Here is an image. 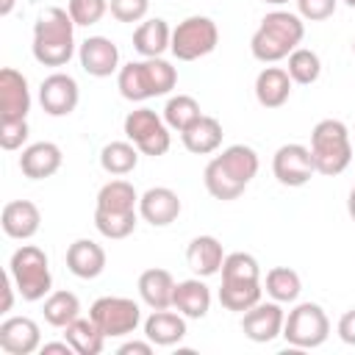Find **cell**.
<instances>
[{
	"mask_svg": "<svg viewBox=\"0 0 355 355\" xmlns=\"http://www.w3.org/2000/svg\"><path fill=\"white\" fill-rule=\"evenodd\" d=\"M302 291V280L288 266H272L266 272V294L277 302H294Z\"/></svg>",
	"mask_w": 355,
	"mask_h": 355,
	"instance_id": "cell-34",
	"label": "cell"
},
{
	"mask_svg": "<svg viewBox=\"0 0 355 355\" xmlns=\"http://www.w3.org/2000/svg\"><path fill=\"white\" fill-rule=\"evenodd\" d=\"M172 308L180 311L186 319H202L211 311V288L200 277H189L175 283Z\"/></svg>",
	"mask_w": 355,
	"mask_h": 355,
	"instance_id": "cell-23",
	"label": "cell"
},
{
	"mask_svg": "<svg viewBox=\"0 0 355 355\" xmlns=\"http://www.w3.org/2000/svg\"><path fill=\"white\" fill-rule=\"evenodd\" d=\"M61 161H64V155H61V147L55 141H33L22 150L19 169L31 180H44L61 169Z\"/></svg>",
	"mask_w": 355,
	"mask_h": 355,
	"instance_id": "cell-18",
	"label": "cell"
},
{
	"mask_svg": "<svg viewBox=\"0 0 355 355\" xmlns=\"http://www.w3.org/2000/svg\"><path fill=\"white\" fill-rule=\"evenodd\" d=\"M255 175H258V153L247 144H230L216 158L208 161L202 180L214 200L230 202L241 197V191Z\"/></svg>",
	"mask_w": 355,
	"mask_h": 355,
	"instance_id": "cell-1",
	"label": "cell"
},
{
	"mask_svg": "<svg viewBox=\"0 0 355 355\" xmlns=\"http://www.w3.org/2000/svg\"><path fill=\"white\" fill-rule=\"evenodd\" d=\"M222 280H261V266L250 252H227L222 261Z\"/></svg>",
	"mask_w": 355,
	"mask_h": 355,
	"instance_id": "cell-37",
	"label": "cell"
},
{
	"mask_svg": "<svg viewBox=\"0 0 355 355\" xmlns=\"http://www.w3.org/2000/svg\"><path fill=\"white\" fill-rule=\"evenodd\" d=\"M222 122L216 116H200L194 125H189L183 133H180V141L189 153L194 155H208V153H216L219 144H222Z\"/></svg>",
	"mask_w": 355,
	"mask_h": 355,
	"instance_id": "cell-26",
	"label": "cell"
},
{
	"mask_svg": "<svg viewBox=\"0 0 355 355\" xmlns=\"http://www.w3.org/2000/svg\"><path fill=\"white\" fill-rule=\"evenodd\" d=\"M153 347H155V344H153L150 338H147V341H125V344L119 347V355H133V352H136V355H150Z\"/></svg>",
	"mask_w": 355,
	"mask_h": 355,
	"instance_id": "cell-43",
	"label": "cell"
},
{
	"mask_svg": "<svg viewBox=\"0 0 355 355\" xmlns=\"http://www.w3.org/2000/svg\"><path fill=\"white\" fill-rule=\"evenodd\" d=\"M330 336V319L322 305L316 302H300L286 313L283 322V338L294 349H313L322 347Z\"/></svg>",
	"mask_w": 355,
	"mask_h": 355,
	"instance_id": "cell-8",
	"label": "cell"
},
{
	"mask_svg": "<svg viewBox=\"0 0 355 355\" xmlns=\"http://www.w3.org/2000/svg\"><path fill=\"white\" fill-rule=\"evenodd\" d=\"M338 338L349 347H355V308L344 311L341 319H338Z\"/></svg>",
	"mask_w": 355,
	"mask_h": 355,
	"instance_id": "cell-42",
	"label": "cell"
},
{
	"mask_svg": "<svg viewBox=\"0 0 355 355\" xmlns=\"http://www.w3.org/2000/svg\"><path fill=\"white\" fill-rule=\"evenodd\" d=\"M219 44V28L211 17H202V14H194V17H186L183 22H178L172 28V42H169V50L178 61H197L208 53H214Z\"/></svg>",
	"mask_w": 355,
	"mask_h": 355,
	"instance_id": "cell-7",
	"label": "cell"
},
{
	"mask_svg": "<svg viewBox=\"0 0 355 355\" xmlns=\"http://www.w3.org/2000/svg\"><path fill=\"white\" fill-rule=\"evenodd\" d=\"M0 225H3V233L8 239H31L39 233V225H42V214L36 208V202L31 200H11L3 205L0 211Z\"/></svg>",
	"mask_w": 355,
	"mask_h": 355,
	"instance_id": "cell-19",
	"label": "cell"
},
{
	"mask_svg": "<svg viewBox=\"0 0 355 355\" xmlns=\"http://www.w3.org/2000/svg\"><path fill=\"white\" fill-rule=\"evenodd\" d=\"M97 208L100 211H116V214L139 211V194H136L133 183L116 178V180H108L97 191Z\"/></svg>",
	"mask_w": 355,
	"mask_h": 355,
	"instance_id": "cell-30",
	"label": "cell"
},
{
	"mask_svg": "<svg viewBox=\"0 0 355 355\" xmlns=\"http://www.w3.org/2000/svg\"><path fill=\"white\" fill-rule=\"evenodd\" d=\"M125 136L128 141H133L139 147L141 155H166L172 136H169V125L153 111V108H136L125 116Z\"/></svg>",
	"mask_w": 355,
	"mask_h": 355,
	"instance_id": "cell-9",
	"label": "cell"
},
{
	"mask_svg": "<svg viewBox=\"0 0 355 355\" xmlns=\"http://www.w3.org/2000/svg\"><path fill=\"white\" fill-rule=\"evenodd\" d=\"M172 294H175V277L166 269H144L139 275V297L147 308L161 311V308H172Z\"/></svg>",
	"mask_w": 355,
	"mask_h": 355,
	"instance_id": "cell-25",
	"label": "cell"
},
{
	"mask_svg": "<svg viewBox=\"0 0 355 355\" xmlns=\"http://www.w3.org/2000/svg\"><path fill=\"white\" fill-rule=\"evenodd\" d=\"M180 197L169 186H153L139 197V216L153 227H166L180 216Z\"/></svg>",
	"mask_w": 355,
	"mask_h": 355,
	"instance_id": "cell-17",
	"label": "cell"
},
{
	"mask_svg": "<svg viewBox=\"0 0 355 355\" xmlns=\"http://www.w3.org/2000/svg\"><path fill=\"white\" fill-rule=\"evenodd\" d=\"M288 75H291V80L294 83H302V86H308V83H316L319 80V75H322V61H319V55L313 53V50H308V47H294L291 53H288Z\"/></svg>",
	"mask_w": 355,
	"mask_h": 355,
	"instance_id": "cell-36",
	"label": "cell"
},
{
	"mask_svg": "<svg viewBox=\"0 0 355 355\" xmlns=\"http://www.w3.org/2000/svg\"><path fill=\"white\" fill-rule=\"evenodd\" d=\"M338 0H297V11L302 19L308 22H322L327 17H333Z\"/></svg>",
	"mask_w": 355,
	"mask_h": 355,
	"instance_id": "cell-41",
	"label": "cell"
},
{
	"mask_svg": "<svg viewBox=\"0 0 355 355\" xmlns=\"http://www.w3.org/2000/svg\"><path fill=\"white\" fill-rule=\"evenodd\" d=\"M172 42V28L166 25V19L153 17L139 22V28L133 31V47L136 53H141L144 58H158L164 50H169Z\"/></svg>",
	"mask_w": 355,
	"mask_h": 355,
	"instance_id": "cell-27",
	"label": "cell"
},
{
	"mask_svg": "<svg viewBox=\"0 0 355 355\" xmlns=\"http://www.w3.org/2000/svg\"><path fill=\"white\" fill-rule=\"evenodd\" d=\"M344 3H347V6H349V8H355V0H344Z\"/></svg>",
	"mask_w": 355,
	"mask_h": 355,
	"instance_id": "cell-49",
	"label": "cell"
},
{
	"mask_svg": "<svg viewBox=\"0 0 355 355\" xmlns=\"http://www.w3.org/2000/svg\"><path fill=\"white\" fill-rule=\"evenodd\" d=\"M89 316L94 324L105 333V338H122L130 336L141 322V308L130 297H100L92 302Z\"/></svg>",
	"mask_w": 355,
	"mask_h": 355,
	"instance_id": "cell-10",
	"label": "cell"
},
{
	"mask_svg": "<svg viewBox=\"0 0 355 355\" xmlns=\"http://www.w3.org/2000/svg\"><path fill=\"white\" fill-rule=\"evenodd\" d=\"M311 155L319 175H341L352 161L349 130L341 119H322L311 130Z\"/></svg>",
	"mask_w": 355,
	"mask_h": 355,
	"instance_id": "cell-5",
	"label": "cell"
},
{
	"mask_svg": "<svg viewBox=\"0 0 355 355\" xmlns=\"http://www.w3.org/2000/svg\"><path fill=\"white\" fill-rule=\"evenodd\" d=\"M0 349L8 355H31L42 349L39 324L31 316H8L0 322Z\"/></svg>",
	"mask_w": 355,
	"mask_h": 355,
	"instance_id": "cell-16",
	"label": "cell"
},
{
	"mask_svg": "<svg viewBox=\"0 0 355 355\" xmlns=\"http://www.w3.org/2000/svg\"><path fill=\"white\" fill-rule=\"evenodd\" d=\"M28 141V122L25 119H0V147L19 150Z\"/></svg>",
	"mask_w": 355,
	"mask_h": 355,
	"instance_id": "cell-40",
	"label": "cell"
},
{
	"mask_svg": "<svg viewBox=\"0 0 355 355\" xmlns=\"http://www.w3.org/2000/svg\"><path fill=\"white\" fill-rule=\"evenodd\" d=\"M272 172H275L280 186H288V189L305 186L313 178V172H316L311 147L297 144V141L277 147L275 155H272Z\"/></svg>",
	"mask_w": 355,
	"mask_h": 355,
	"instance_id": "cell-11",
	"label": "cell"
},
{
	"mask_svg": "<svg viewBox=\"0 0 355 355\" xmlns=\"http://www.w3.org/2000/svg\"><path fill=\"white\" fill-rule=\"evenodd\" d=\"M347 211H349V216H352V222H355V183H352V189H349V200H347Z\"/></svg>",
	"mask_w": 355,
	"mask_h": 355,
	"instance_id": "cell-46",
	"label": "cell"
},
{
	"mask_svg": "<svg viewBox=\"0 0 355 355\" xmlns=\"http://www.w3.org/2000/svg\"><path fill=\"white\" fill-rule=\"evenodd\" d=\"M305 36V22L300 14L291 11H269L258 31L250 39V50L261 64H275L280 58H288L294 47H300Z\"/></svg>",
	"mask_w": 355,
	"mask_h": 355,
	"instance_id": "cell-3",
	"label": "cell"
},
{
	"mask_svg": "<svg viewBox=\"0 0 355 355\" xmlns=\"http://www.w3.org/2000/svg\"><path fill=\"white\" fill-rule=\"evenodd\" d=\"M291 75L283 67H263L255 78V100L263 108H280L291 97Z\"/></svg>",
	"mask_w": 355,
	"mask_h": 355,
	"instance_id": "cell-22",
	"label": "cell"
},
{
	"mask_svg": "<svg viewBox=\"0 0 355 355\" xmlns=\"http://www.w3.org/2000/svg\"><path fill=\"white\" fill-rule=\"evenodd\" d=\"M283 322H286V313H283V308H280L277 300H272V302H255L250 311H244L241 330H244V336L250 341L269 344L277 336H283Z\"/></svg>",
	"mask_w": 355,
	"mask_h": 355,
	"instance_id": "cell-13",
	"label": "cell"
},
{
	"mask_svg": "<svg viewBox=\"0 0 355 355\" xmlns=\"http://www.w3.org/2000/svg\"><path fill=\"white\" fill-rule=\"evenodd\" d=\"M67 11L72 17L75 25H94L105 17L108 11V0H69L67 3Z\"/></svg>",
	"mask_w": 355,
	"mask_h": 355,
	"instance_id": "cell-38",
	"label": "cell"
},
{
	"mask_svg": "<svg viewBox=\"0 0 355 355\" xmlns=\"http://www.w3.org/2000/svg\"><path fill=\"white\" fill-rule=\"evenodd\" d=\"M78 100H80L78 80L67 72H53L39 86V103L50 116H69L78 108Z\"/></svg>",
	"mask_w": 355,
	"mask_h": 355,
	"instance_id": "cell-12",
	"label": "cell"
},
{
	"mask_svg": "<svg viewBox=\"0 0 355 355\" xmlns=\"http://www.w3.org/2000/svg\"><path fill=\"white\" fill-rule=\"evenodd\" d=\"M67 269L80 280H94L105 269V250L92 239H75L67 247Z\"/></svg>",
	"mask_w": 355,
	"mask_h": 355,
	"instance_id": "cell-20",
	"label": "cell"
},
{
	"mask_svg": "<svg viewBox=\"0 0 355 355\" xmlns=\"http://www.w3.org/2000/svg\"><path fill=\"white\" fill-rule=\"evenodd\" d=\"M64 330H67L64 338L72 344V349H75L78 355H100L103 347H105V333L94 324L92 316H89V319L78 316V319L69 322Z\"/></svg>",
	"mask_w": 355,
	"mask_h": 355,
	"instance_id": "cell-28",
	"label": "cell"
},
{
	"mask_svg": "<svg viewBox=\"0 0 355 355\" xmlns=\"http://www.w3.org/2000/svg\"><path fill=\"white\" fill-rule=\"evenodd\" d=\"M42 352H44V355H53V352L69 355V352H75V349H72V344L64 338V341H50V344H42Z\"/></svg>",
	"mask_w": 355,
	"mask_h": 355,
	"instance_id": "cell-44",
	"label": "cell"
},
{
	"mask_svg": "<svg viewBox=\"0 0 355 355\" xmlns=\"http://www.w3.org/2000/svg\"><path fill=\"white\" fill-rule=\"evenodd\" d=\"M136 222H139V211L116 214V211H100V208H94V227L105 239H128L136 230Z\"/></svg>",
	"mask_w": 355,
	"mask_h": 355,
	"instance_id": "cell-35",
	"label": "cell"
},
{
	"mask_svg": "<svg viewBox=\"0 0 355 355\" xmlns=\"http://www.w3.org/2000/svg\"><path fill=\"white\" fill-rule=\"evenodd\" d=\"M78 58L86 75L92 78H108L119 72V47L108 36H89L78 47Z\"/></svg>",
	"mask_w": 355,
	"mask_h": 355,
	"instance_id": "cell-14",
	"label": "cell"
},
{
	"mask_svg": "<svg viewBox=\"0 0 355 355\" xmlns=\"http://www.w3.org/2000/svg\"><path fill=\"white\" fill-rule=\"evenodd\" d=\"M178 83V69L158 58H144V61H130L125 67H119L116 72V86L119 94L130 103H144L150 97H161L169 94Z\"/></svg>",
	"mask_w": 355,
	"mask_h": 355,
	"instance_id": "cell-4",
	"label": "cell"
},
{
	"mask_svg": "<svg viewBox=\"0 0 355 355\" xmlns=\"http://www.w3.org/2000/svg\"><path fill=\"white\" fill-rule=\"evenodd\" d=\"M261 280H222L219 286V302L227 311L244 313L255 302H261Z\"/></svg>",
	"mask_w": 355,
	"mask_h": 355,
	"instance_id": "cell-29",
	"label": "cell"
},
{
	"mask_svg": "<svg viewBox=\"0 0 355 355\" xmlns=\"http://www.w3.org/2000/svg\"><path fill=\"white\" fill-rule=\"evenodd\" d=\"M225 250L216 236H194L186 247V263L197 277H211L222 272Z\"/></svg>",
	"mask_w": 355,
	"mask_h": 355,
	"instance_id": "cell-21",
	"label": "cell"
},
{
	"mask_svg": "<svg viewBox=\"0 0 355 355\" xmlns=\"http://www.w3.org/2000/svg\"><path fill=\"white\" fill-rule=\"evenodd\" d=\"M200 116H202L200 103H197L191 94H175V97H169L166 105H164V122H166L172 130H178V133H183V130H186L189 125H194Z\"/></svg>",
	"mask_w": 355,
	"mask_h": 355,
	"instance_id": "cell-33",
	"label": "cell"
},
{
	"mask_svg": "<svg viewBox=\"0 0 355 355\" xmlns=\"http://www.w3.org/2000/svg\"><path fill=\"white\" fill-rule=\"evenodd\" d=\"M31 111V89L28 78L14 69H0V119H25Z\"/></svg>",
	"mask_w": 355,
	"mask_h": 355,
	"instance_id": "cell-15",
	"label": "cell"
},
{
	"mask_svg": "<svg viewBox=\"0 0 355 355\" xmlns=\"http://www.w3.org/2000/svg\"><path fill=\"white\" fill-rule=\"evenodd\" d=\"M44 322L53 324V327H67L69 322H75L80 316V300L72 294V291H50L44 297Z\"/></svg>",
	"mask_w": 355,
	"mask_h": 355,
	"instance_id": "cell-31",
	"label": "cell"
},
{
	"mask_svg": "<svg viewBox=\"0 0 355 355\" xmlns=\"http://www.w3.org/2000/svg\"><path fill=\"white\" fill-rule=\"evenodd\" d=\"M14 280H11V275L6 277V286H3V291H6V300H3V313H8L11 311V305H14Z\"/></svg>",
	"mask_w": 355,
	"mask_h": 355,
	"instance_id": "cell-45",
	"label": "cell"
},
{
	"mask_svg": "<svg viewBox=\"0 0 355 355\" xmlns=\"http://www.w3.org/2000/svg\"><path fill=\"white\" fill-rule=\"evenodd\" d=\"M352 53H355V42H352Z\"/></svg>",
	"mask_w": 355,
	"mask_h": 355,
	"instance_id": "cell-50",
	"label": "cell"
},
{
	"mask_svg": "<svg viewBox=\"0 0 355 355\" xmlns=\"http://www.w3.org/2000/svg\"><path fill=\"white\" fill-rule=\"evenodd\" d=\"M139 164V147L133 141H108L100 150V166L108 175H128Z\"/></svg>",
	"mask_w": 355,
	"mask_h": 355,
	"instance_id": "cell-32",
	"label": "cell"
},
{
	"mask_svg": "<svg viewBox=\"0 0 355 355\" xmlns=\"http://www.w3.org/2000/svg\"><path fill=\"white\" fill-rule=\"evenodd\" d=\"M186 336V316L169 308L153 311L144 319V338H150L155 347H172Z\"/></svg>",
	"mask_w": 355,
	"mask_h": 355,
	"instance_id": "cell-24",
	"label": "cell"
},
{
	"mask_svg": "<svg viewBox=\"0 0 355 355\" xmlns=\"http://www.w3.org/2000/svg\"><path fill=\"white\" fill-rule=\"evenodd\" d=\"M8 275H11L17 291L25 302L44 300L53 288V275H50L47 255L36 244H22L19 250H14V255L8 261Z\"/></svg>",
	"mask_w": 355,
	"mask_h": 355,
	"instance_id": "cell-6",
	"label": "cell"
},
{
	"mask_svg": "<svg viewBox=\"0 0 355 355\" xmlns=\"http://www.w3.org/2000/svg\"><path fill=\"white\" fill-rule=\"evenodd\" d=\"M263 3H269V6H283V3H288V0H263Z\"/></svg>",
	"mask_w": 355,
	"mask_h": 355,
	"instance_id": "cell-48",
	"label": "cell"
},
{
	"mask_svg": "<svg viewBox=\"0 0 355 355\" xmlns=\"http://www.w3.org/2000/svg\"><path fill=\"white\" fill-rule=\"evenodd\" d=\"M31 50L44 67H64L75 55V22L67 8L50 6L36 17Z\"/></svg>",
	"mask_w": 355,
	"mask_h": 355,
	"instance_id": "cell-2",
	"label": "cell"
},
{
	"mask_svg": "<svg viewBox=\"0 0 355 355\" xmlns=\"http://www.w3.org/2000/svg\"><path fill=\"white\" fill-rule=\"evenodd\" d=\"M150 0H108V11L119 22H141L147 17Z\"/></svg>",
	"mask_w": 355,
	"mask_h": 355,
	"instance_id": "cell-39",
	"label": "cell"
},
{
	"mask_svg": "<svg viewBox=\"0 0 355 355\" xmlns=\"http://www.w3.org/2000/svg\"><path fill=\"white\" fill-rule=\"evenodd\" d=\"M14 3H17V0H0V14H3V17H6V14H11Z\"/></svg>",
	"mask_w": 355,
	"mask_h": 355,
	"instance_id": "cell-47",
	"label": "cell"
}]
</instances>
